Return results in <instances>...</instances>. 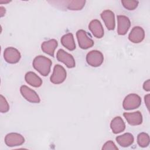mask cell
<instances>
[{
	"label": "cell",
	"mask_w": 150,
	"mask_h": 150,
	"mask_svg": "<svg viewBox=\"0 0 150 150\" xmlns=\"http://www.w3.org/2000/svg\"><path fill=\"white\" fill-rule=\"evenodd\" d=\"M52 62L49 58L43 56H36L33 61V66L43 76H46L50 71Z\"/></svg>",
	"instance_id": "1"
},
{
	"label": "cell",
	"mask_w": 150,
	"mask_h": 150,
	"mask_svg": "<svg viewBox=\"0 0 150 150\" xmlns=\"http://www.w3.org/2000/svg\"><path fill=\"white\" fill-rule=\"evenodd\" d=\"M141 104V97L136 94H129L127 96L122 103L124 109L126 110H134L138 108Z\"/></svg>",
	"instance_id": "2"
},
{
	"label": "cell",
	"mask_w": 150,
	"mask_h": 150,
	"mask_svg": "<svg viewBox=\"0 0 150 150\" xmlns=\"http://www.w3.org/2000/svg\"><path fill=\"white\" fill-rule=\"evenodd\" d=\"M67 76V73L64 68L60 65L56 64L53 69V71L50 76V81L55 84H59L63 83Z\"/></svg>",
	"instance_id": "3"
},
{
	"label": "cell",
	"mask_w": 150,
	"mask_h": 150,
	"mask_svg": "<svg viewBox=\"0 0 150 150\" xmlns=\"http://www.w3.org/2000/svg\"><path fill=\"white\" fill-rule=\"evenodd\" d=\"M104 56L103 53L97 50L89 52L86 56L87 63L92 67H98L103 62Z\"/></svg>",
	"instance_id": "4"
},
{
	"label": "cell",
	"mask_w": 150,
	"mask_h": 150,
	"mask_svg": "<svg viewBox=\"0 0 150 150\" xmlns=\"http://www.w3.org/2000/svg\"><path fill=\"white\" fill-rule=\"evenodd\" d=\"M76 36L80 48L87 49L93 46V40L88 36L86 32L84 30H79L76 33Z\"/></svg>",
	"instance_id": "5"
},
{
	"label": "cell",
	"mask_w": 150,
	"mask_h": 150,
	"mask_svg": "<svg viewBox=\"0 0 150 150\" xmlns=\"http://www.w3.org/2000/svg\"><path fill=\"white\" fill-rule=\"evenodd\" d=\"M21 57V53L19 50L13 47H7L4 50V57L5 60L8 63L15 64L18 63Z\"/></svg>",
	"instance_id": "6"
},
{
	"label": "cell",
	"mask_w": 150,
	"mask_h": 150,
	"mask_svg": "<svg viewBox=\"0 0 150 150\" xmlns=\"http://www.w3.org/2000/svg\"><path fill=\"white\" fill-rule=\"evenodd\" d=\"M24 142L25 138L23 137L22 135L16 132L8 134L5 138V144L9 147L20 146L22 145Z\"/></svg>",
	"instance_id": "7"
},
{
	"label": "cell",
	"mask_w": 150,
	"mask_h": 150,
	"mask_svg": "<svg viewBox=\"0 0 150 150\" xmlns=\"http://www.w3.org/2000/svg\"><path fill=\"white\" fill-rule=\"evenodd\" d=\"M58 61L63 63L68 68H73L75 67V60L73 56L63 49H59L56 54Z\"/></svg>",
	"instance_id": "8"
},
{
	"label": "cell",
	"mask_w": 150,
	"mask_h": 150,
	"mask_svg": "<svg viewBox=\"0 0 150 150\" xmlns=\"http://www.w3.org/2000/svg\"><path fill=\"white\" fill-rule=\"evenodd\" d=\"M22 96L28 101L33 103H39L40 101L38 94L32 89L25 85H23L20 88Z\"/></svg>",
	"instance_id": "9"
},
{
	"label": "cell",
	"mask_w": 150,
	"mask_h": 150,
	"mask_svg": "<svg viewBox=\"0 0 150 150\" xmlns=\"http://www.w3.org/2000/svg\"><path fill=\"white\" fill-rule=\"evenodd\" d=\"M118 29L117 33L120 35H125L129 30L131 26L129 19L124 15H118Z\"/></svg>",
	"instance_id": "10"
},
{
	"label": "cell",
	"mask_w": 150,
	"mask_h": 150,
	"mask_svg": "<svg viewBox=\"0 0 150 150\" xmlns=\"http://www.w3.org/2000/svg\"><path fill=\"white\" fill-rule=\"evenodd\" d=\"M145 38L144 30L140 26L134 27L128 35L129 40L134 43L141 42Z\"/></svg>",
	"instance_id": "11"
},
{
	"label": "cell",
	"mask_w": 150,
	"mask_h": 150,
	"mask_svg": "<svg viewBox=\"0 0 150 150\" xmlns=\"http://www.w3.org/2000/svg\"><path fill=\"white\" fill-rule=\"evenodd\" d=\"M101 17L103 20L107 28L110 30L114 29L115 26L114 13L110 10H105L101 13Z\"/></svg>",
	"instance_id": "12"
},
{
	"label": "cell",
	"mask_w": 150,
	"mask_h": 150,
	"mask_svg": "<svg viewBox=\"0 0 150 150\" xmlns=\"http://www.w3.org/2000/svg\"><path fill=\"white\" fill-rule=\"evenodd\" d=\"M124 117L131 125H138L142 122V115L140 111L133 112H124Z\"/></svg>",
	"instance_id": "13"
},
{
	"label": "cell",
	"mask_w": 150,
	"mask_h": 150,
	"mask_svg": "<svg viewBox=\"0 0 150 150\" xmlns=\"http://www.w3.org/2000/svg\"><path fill=\"white\" fill-rule=\"evenodd\" d=\"M88 28L96 38H101L104 36V29L100 21L97 19L92 20L89 23Z\"/></svg>",
	"instance_id": "14"
},
{
	"label": "cell",
	"mask_w": 150,
	"mask_h": 150,
	"mask_svg": "<svg viewBox=\"0 0 150 150\" xmlns=\"http://www.w3.org/2000/svg\"><path fill=\"white\" fill-rule=\"evenodd\" d=\"M58 43L56 39H50L42 43L41 48L43 52L52 57H54V50L57 47Z\"/></svg>",
	"instance_id": "15"
},
{
	"label": "cell",
	"mask_w": 150,
	"mask_h": 150,
	"mask_svg": "<svg viewBox=\"0 0 150 150\" xmlns=\"http://www.w3.org/2000/svg\"><path fill=\"white\" fill-rule=\"evenodd\" d=\"M110 128L114 134H118L125 130V124L122 118L118 116L112 120Z\"/></svg>",
	"instance_id": "16"
},
{
	"label": "cell",
	"mask_w": 150,
	"mask_h": 150,
	"mask_svg": "<svg viewBox=\"0 0 150 150\" xmlns=\"http://www.w3.org/2000/svg\"><path fill=\"white\" fill-rule=\"evenodd\" d=\"M25 79L28 84L34 87H39L42 84V80L33 71L26 73Z\"/></svg>",
	"instance_id": "17"
},
{
	"label": "cell",
	"mask_w": 150,
	"mask_h": 150,
	"mask_svg": "<svg viewBox=\"0 0 150 150\" xmlns=\"http://www.w3.org/2000/svg\"><path fill=\"white\" fill-rule=\"evenodd\" d=\"M116 141L122 147H128L134 142V137L131 133H125L116 137Z\"/></svg>",
	"instance_id": "18"
},
{
	"label": "cell",
	"mask_w": 150,
	"mask_h": 150,
	"mask_svg": "<svg viewBox=\"0 0 150 150\" xmlns=\"http://www.w3.org/2000/svg\"><path fill=\"white\" fill-rule=\"evenodd\" d=\"M62 45L69 50H74L76 49V44L72 33H69L63 35L61 38Z\"/></svg>",
	"instance_id": "19"
},
{
	"label": "cell",
	"mask_w": 150,
	"mask_h": 150,
	"mask_svg": "<svg viewBox=\"0 0 150 150\" xmlns=\"http://www.w3.org/2000/svg\"><path fill=\"white\" fill-rule=\"evenodd\" d=\"M64 2H66V6L68 9L71 11H79L84 6L86 1H67Z\"/></svg>",
	"instance_id": "20"
},
{
	"label": "cell",
	"mask_w": 150,
	"mask_h": 150,
	"mask_svg": "<svg viewBox=\"0 0 150 150\" xmlns=\"http://www.w3.org/2000/svg\"><path fill=\"white\" fill-rule=\"evenodd\" d=\"M149 137L148 134L145 132H141L138 134L137 137V142L139 146L145 148L149 144Z\"/></svg>",
	"instance_id": "21"
},
{
	"label": "cell",
	"mask_w": 150,
	"mask_h": 150,
	"mask_svg": "<svg viewBox=\"0 0 150 150\" xmlns=\"http://www.w3.org/2000/svg\"><path fill=\"white\" fill-rule=\"evenodd\" d=\"M121 3L123 5V6L129 10V11H132L134 10L138 5V1H132V0H122Z\"/></svg>",
	"instance_id": "22"
},
{
	"label": "cell",
	"mask_w": 150,
	"mask_h": 150,
	"mask_svg": "<svg viewBox=\"0 0 150 150\" xmlns=\"http://www.w3.org/2000/svg\"><path fill=\"white\" fill-rule=\"evenodd\" d=\"M9 110V105L5 99V98L2 96H0V111L2 113H5L8 112Z\"/></svg>",
	"instance_id": "23"
},
{
	"label": "cell",
	"mask_w": 150,
	"mask_h": 150,
	"mask_svg": "<svg viewBox=\"0 0 150 150\" xmlns=\"http://www.w3.org/2000/svg\"><path fill=\"white\" fill-rule=\"evenodd\" d=\"M102 149L103 150H108V149L118 150V148H117V146L115 145V144L113 141H108L104 144L103 146L102 147Z\"/></svg>",
	"instance_id": "24"
},
{
	"label": "cell",
	"mask_w": 150,
	"mask_h": 150,
	"mask_svg": "<svg viewBox=\"0 0 150 150\" xmlns=\"http://www.w3.org/2000/svg\"><path fill=\"white\" fill-rule=\"evenodd\" d=\"M143 88L146 91H150V80L149 79L145 81L143 84Z\"/></svg>",
	"instance_id": "25"
},
{
	"label": "cell",
	"mask_w": 150,
	"mask_h": 150,
	"mask_svg": "<svg viewBox=\"0 0 150 150\" xmlns=\"http://www.w3.org/2000/svg\"><path fill=\"white\" fill-rule=\"evenodd\" d=\"M144 98H145V103L146 105V107L149 110V103H150V94H146Z\"/></svg>",
	"instance_id": "26"
},
{
	"label": "cell",
	"mask_w": 150,
	"mask_h": 150,
	"mask_svg": "<svg viewBox=\"0 0 150 150\" xmlns=\"http://www.w3.org/2000/svg\"><path fill=\"white\" fill-rule=\"evenodd\" d=\"M5 12H6L5 8L3 6H0V13H1L0 16H1V17H2L4 16Z\"/></svg>",
	"instance_id": "27"
},
{
	"label": "cell",
	"mask_w": 150,
	"mask_h": 150,
	"mask_svg": "<svg viewBox=\"0 0 150 150\" xmlns=\"http://www.w3.org/2000/svg\"><path fill=\"white\" fill-rule=\"evenodd\" d=\"M3 1V0H2ZM2 0H0V3L1 4H3V3H8V2H11V1H5L4 2H3Z\"/></svg>",
	"instance_id": "28"
}]
</instances>
